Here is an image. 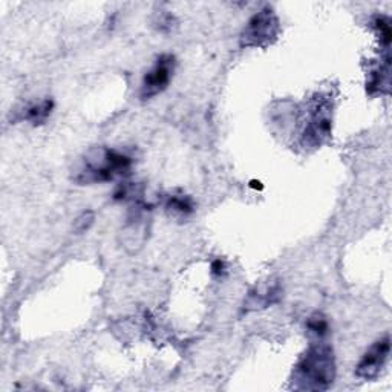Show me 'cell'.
<instances>
[{
  "instance_id": "obj_1",
  "label": "cell",
  "mask_w": 392,
  "mask_h": 392,
  "mask_svg": "<svg viewBox=\"0 0 392 392\" xmlns=\"http://www.w3.org/2000/svg\"><path fill=\"white\" fill-rule=\"evenodd\" d=\"M336 380L334 351L327 344H313L295 366L291 383L297 391H327Z\"/></svg>"
},
{
  "instance_id": "obj_2",
  "label": "cell",
  "mask_w": 392,
  "mask_h": 392,
  "mask_svg": "<svg viewBox=\"0 0 392 392\" xmlns=\"http://www.w3.org/2000/svg\"><path fill=\"white\" fill-rule=\"evenodd\" d=\"M132 169V158L115 149L97 147L88 154L85 166L78 170L75 181L80 184L106 183L115 176H126Z\"/></svg>"
},
{
  "instance_id": "obj_3",
  "label": "cell",
  "mask_w": 392,
  "mask_h": 392,
  "mask_svg": "<svg viewBox=\"0 0 392 392\" xmlns=\"http://www.w3.org/2000/svg\"><path fill=\"white\" fill-rule=\"evenodd\" d=\"M280 33V22L275 9L265 6L251 17L243 34H240V46L243 48H265L275 43Z\"/></svg>"
},
{
  "instance_id": "obj_4",
  "label": "cell",
  "mask_w": 392,
  "mask_h": 392,
  "mask_svg": "<svg viewBox=\"0 0 392 392\" xmlns=\"http://www.w3.org/2000/svg\"><path fill=\"white\" fill-rule=\"evenodd\" d=\"M333 106L325 97H319L314 100L313 106L309 109V118L305 125L300 143L304 147H320L328 142L331 137V127H333Z\"/></svg>"
},
{
  "instance_id": "obj_5",
  "label": "cell",
  "mask_w": 392,
  "mask_h": 392,
  "mask_svg": "<svg viewBox=\"0 0 392 392\" xmlns=\"http://www.w3.org/2000/svg\"><path fill=\"white\" fill-rule=\"evenodd\" d=\"M175 71V57L170 54H163L157 58L152 69L144 75L142 85V95L143 100L154 98L161 94L169 86L170 78H172Z\"/></svg>"
},
{
  "instance_id": "obj_6",
  "label": "cell",
  "mask_w": 392,
  "mask_h": 392,
  "mask_svg": "<svg viewBox=\"0 0 392 392\" xmlns=\"http://www.w3.org/2000/svg\"><path fill=\"white\" fill-rule=\"evenodd\" d=\"M389 351H391L389 336H385L383 339L377 340L359 361V365L356 366V376L364 380H376L381 374L383 368L386 366V361L389 359Z\"/></svg>"
},
{
  "instance_id": "obj_7",
  "label": "cell",
  "mask_w": 392,
  "mask_h": 392,
  "mask_svg": "<svg viewBox=\"0 0 392 392\" xmlns=\"http://www.w3.org/2000/svg\"><path fill=\"white\" fill-rule=\"evenodd\" d=\"M391 89V54L389 51L383 53L380 62L371 68L366 80V92L369 95L376 94H389Z\"/></svg>"
},
{
  "instance_id": "obj_8",
  "label": "cell",
  "mask_w": 392,
  "mask_h": 392,
  "mask_svg": "<svg viewBox=\"0 0 392 392\" xmlns=\"http://www.w3.org/2000/svg\"><path fill=\"white\" fill-rule=\"evenodd\" d=\"M280 296V288L279 285H267L264 288H256L251 291L248 299L244 304V309H258V308H265L277 302Z\"/></svg>"
},
{
  "instance_id": "obj_9",
  "label": "cell",
  "mask_w": 392,
  "mask_h": 392,
  "mask_svg": "<svg viewBox=\"0 0 392 392\" xmlns=\"http://www.w3.org/2000/svg\"><path fill=\"white\" fill-rule=\"evenodd\" d=\"M164 207H166V212L170 216L181 218V219L190 216L195 210L194 199L190 196H187V195H183V194L167 196Z\"/></svg>"
},
{
  "instance_id": "obj_10",
  "label": "cell",
  "mask_w": 392,
  "mask_h": 392,
  "mask_svg": "<svg viewBox=\"0 0 392 392\" xmlns=\"http://www.w3.org/2000/svg\"><path fill=\"white\" fill-rule=\"evenodd\" d=\"M53 109H54V102L51 98H46V100H43V102L29 106L26 109L25 120L31 122L34 126L43 125L46 120L49 118V115H51Z\"/></svg>"
},
{
  "instance_id": "obj_11",
  "label": "cell",
  "mask_w": 392,
  "mask_h": 392,
  "mask_svg": "<svg viewBox=\"0 0 392 392\" xmlns=\"http://www.w3.org/2000/svg\"><path fill=\"white\" fill-rule=\"evenodd\" d=\"M371 26L378 36L380 45L383 48V51H389L391 40H392V29H391V20L386 16H376L371 22Z\"/></svg>"
},
{
  "instance_id": "obj_12",
  "label": "cell",
  "mask_w": 392,
  "mask_h": 392,
  "mask_svg": "<svg viewBox=\"0 0 392 392\" xmlns=\"http://www.w3.org/2000/svg\"><path fill=\"white\" fill-rule=\"evenodd\" d=\"M307 329L309 331L311 334L316 336L317 339L325 337L328 334V331H329V325H328L327 317L319 314V313L309 316L308 320H307Z\"/></svg>"
},
{
  "instance_id": "obj_13",
  "label": "cell",
  "mask_w": 392,
  "mask_h": 392,
  "mask_svg": "<svg viewBox=\"0 0 392 392\" xmlns=\"http://www.w3.org/2000/svg\"><path fill=\"white\" fill-rule=\"evenodd\" d=\"M94 223V213L92 212H85L80 215L77 219H75V223H74V228H75V232L77 233H85L86 230L92 226Z\"/></svg>"
},
{
  "instance_id": "obj_14",
  "label": "cell",
  "mask_w": 392,
  "mask_h": 392,
  "mask_svg": "<svg viewBox=\"0 0 392 392\" xmlns=\"http://www.w3.org/2000/svg\"><path fill=\"white\" fill-rule=\"evenodd\" d=\"M210 273L215 277H223L226 275V264L223 259H215L210 267Z\"/></svg>"
},
{
  "instance_id": "obj_15",
  "label": "cell",
  "mask_w": 392,
  "mask_h": 392,
  "mask_svg": "<svg viewBox=\"0 0 392 392\" xmlns=\"http://www.w3.org/2000/svg\"><path fill=\"white\" fill-rule=\"evenodd\" d=\"M251 187H255V189H263V184H260L259 181H251Z\"/></svg>"
}]
</instances>
